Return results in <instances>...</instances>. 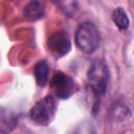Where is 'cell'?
Listing matches in <instances>:
<instances>
[{
  "label": "cell",
  "instance_id": "cell-1",
  "mask_svg": "<svg viewBox=\"0 0 134 134\" xmlns=\"http://www.w3.org/2000/svg\"><path fill=\"white\" fill-rule=\"evenodd\" d=\"M87 82L95 98L105 94L109 84V69L103 60L97 59L92 62L87 72Z\"/></svg>",
  "mask_w": 134,
  "mask_h": 134
},
{
  "label": "cell",
  "instance_id": "cell-2",
  "mask_svg": "<svg viewBox=\"0 0 134 134\" xmlns=\"http://www.w3.org/2000/svg\"><path fill=\"white\" fill-rule=\"evenodd\" d=\"M75 43L83 52H94L100 43V37L97 27L91 22L82 23L75 31Z\"/></svg>",
  "mask_w": 134,
  "mask_h": 134
},
{
  "label": "cell",
  "instance_id": "cell-3",
  "mask_svg": "<svg viewBox=\"0 0 134 134\" xmlns=\"http://www.w3.org/2000/svg\"><path fill=\"white\" fill-rule=\"evenodd\" d=\"M57 113V103L51 95L38 100L30 109L29 116L32 121L40 126H48Z\"/></svg>",
  "mask_w": 134,
  "mask_h": 134
},
{
  "label": "cell",
  "instance_id": "cell-4",
  "mask_svg": "<svg viewBox=\"0 0 134 134\" xmlns=\"http://www.w3.org/2000/svg\"><path fill=\"white\" fill-rule=\"evenodd\" d=\"M50 89L57 97L66 99L75 93V91L77 90V86L70 75L59 71L54 73L50 81Z\"/></svg>",
  "mask_w": 134,
  "mask_h": 134
},
{
  "label": "cell",
  "instance_id": "cell-5",
  "mask_svg": "<svg viewBox=\"0 0 134 134\" xmlns=\"http://www.w3.org/2000/svg\"><path fill=\"white\" fill-rule=\"evenodd\" d=\"M47 47L49 52L55 59L65 57L71 49V43L68 34L64 30L53 32L47 40Z\"/></svg>",
  "mask_w": 134,
  "mask_h": 134
},
{
  "label": "cell",
  "instance_id": "cell-6",
  "mask_svg": "<svg viewBox=\"0 0 134 134\" xmlns=\"http://www.w3.org/2000/svg\"><path fill=\"white\" fill-rule=\"evenodd\" d=\"M18 117L9 109L0 106V134H9L17 126Z\"/></svg>",
  "mask_w": 134,
  "mask_h": 134
},
{
  "label": "cell",
  "instance_id": "cell-7",
  "mask_svg": "<svg viewBox=\"0 0 134 134\" xmlns=\"http://www.w3.org/2000/svg\"><path fill=\"white\" fill-rule=\"evenodd\" d=\"M45 13V7L42 2L39 1H30L24 6V17L28 21H38L43 18Z\"/></svg>",
  "mask_w": 134,
  "mask_h": 134
},
{
  "label": "cell",
  "instance_id": "cell-8",
  "mask_svg": "<svg viewBox=\"0 0 134 134\" xmlns=\"http://www.w3.org/2000/svg\"><path fill=\"white\" fill-rule=\"evenodd\" d=\"M35 79L37 85L39 87H44L48 82V74H49V67L46 61H40L34 69Z\"/></svg>",
  "mask_w": 134,
  "mask_h": 134
},
{
  "label": "cell",
  "instance_id": "cell-9",
  "mask_svg": "<svg viewBox=\"0 0 134 134\" xmlns=\"http://www.w3.org/2000/svg\"><path fill=\"white\" fill-rule=\"evenodd\" d=\"M112 20L114 24L121 30L127 29L129 26V17L122 7H116L112 13Z\"/></svg>",
  "mask_w": 134,
  "mask_h": 134
},
{
  "label": "cell",
  "instance_id": "cell-10",
  "mask_svg": "<svg viewBox=\"0 0 134 134\" xmlns=\"http://www.w3.org/2000/svg\"><path fill=\"white\" fill-rule=\"evenodd\" d=\"M58 5L61 7V9L68 16H72L76 12V2L72 1H65V2H59Z\"/></svg>",
  "mask_w": 134,
  "mask_h": 134
},
{
  "label": "cell",
  "instance_id": "cell-11",
  "mask_svg": "<svg viewBox=\"0 0 134 134\" xmlns=\"http://www.w3.org/2000/svg\"><path fill=\"white\" fill-rule=\"evenodd\" d=\"M113 112H114L115 117H118V118L121 117V118H124V117L127 116V114L129 112V109L126 107L125 104H122V103H116L115 107L113 108Z\"/></svg>",
  "mask_w": 134,
  "mask_h": 134
}]
</instances>
